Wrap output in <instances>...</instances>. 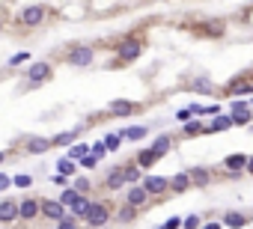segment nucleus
<instances>
[{
	"mask_svg": "<svg viewBox=\"0 0 253 229\" xmlns=\"http://www.w3.org/2000/svg\"><path fill=\"white\" fill-rule=\"evenodd\" d=\"M116 217H119V223H131V220H134V217H137V208H134V206H128V203H125V206H122V208H119V214H116Z\"/></svg>",
	"mask_w": 253,
	"mask_h": 229,
	"instance_id": "30",
	"label": "nucleus"
},
{
	"mask_svg": "<svg viewBox=\"0 0 253 229\" xmlns=\"http://www.w3.org/2000/svg\"><path fill=\"white\" fill-rule=\"evenodd\" d=\"M155 161H161V158L155 155V149H152V146H146V149H140V152H137V164H140L143 170H149Z\"/></svg>",
	"mask_w": 253,
	"mask_h": 229,
	"instance_id": "19",
	"label": "nucleus"
},
{
	"mask_svg": "<svg viewBox=\"0 0 253 229\" xmlns=\"http://www.w3.org/2000/svg\"><path fill=\"white\" fill-rule=\"evenodd\" d=\"M45 6L42 3H30V6H24L21 12H18V24L21 27H39L42 21H45Z\"/></svg>",
	"mask_w": 253,
	"mask_h": 229,
	"instance_id": "1",
	"label": "nucleus"
},
{
	"mask_svg": "<svg viewBox=\"0 0 253 229\" xmlns=\"http://www.w3.org/2000/svg\"><path fill=\"white\" fill-rule=\"evenodd\" d=\"M48 149H51L48 137H27V146H24V152H30V155H42Z\"/></svg>",
	"mask_w": 253,
	"mask_h": 229,
	"instance_id": "11",
	"label": "nucleus"
},
{
	"mask_svg": "<svg viewBox=\"0 0 253 229\" xmlns=\"http://www.w3.org/2000/svg\"><path fill=\"white\" fill-rule=\"evenodd\" d=\"M104 152H107V146H104V140H98V143H90V155H95L98 161L104 158Z\"/></svg>",
	"mask_w": 253,
	"mask_h": 229,
	"instance_id": "35",
	"label": "nucleus"
},
{
	"mask_svg": "<svg viewBox=\"0 0 253 229\" xmlns=\"http://www.w3.org/2000/svg\"><path fill=\"white\" fill-rule=\"evenodd\" d=\"M221 113V107L218 104H208V107H203V116H218Z\"/></svg>",
	"mask_w": 253,
	"mask_h": 229,
	"instance_id": "42",
	"label": "nucleus"
},
{
	"mask_svg": "<svg viewBox=\"0 0 253 229\" xmlns=\"http://www.w3.org/2000/svg\"><path fill=\"white\" fill-rule=\"evenodd\" d=\"M241 110H250V101H232V113H241Z\"/></svg>",
	"mask_w": 253,
	"mask_h": 229,
	"instance_id": "41",
	"label": "nucleus"
},
{
	"mask_svg": "<svg viewBox=\"0 0 253 229\" xmlns=\"http://www.w3.org/2000/svg\"><path fill=\"white\" fill-rule=\"evenodd\" d=\"M122 176H125V184H140L143 182V167L140 164H128V167H122Z\"/></svg>",
	"mask_w": 253,
	"mask_h": 229,
	"instance_id": "20",
	"label": "nucleus"
},
{
	"mask_svg": "<svg viewBox=\"0 0 253 229\" xmlns=\"http://www.w3.org/2000/svg\"><path fill=\"white\" fill-rule=\"evenodd\" d=\"M200 229H224V223H218V220H211V223H203Z\"/></svg>",
	"mask_w": 253,
	"mask_h": 229,
	"instance_id": "43",
	"label": "nucleus"
},
{
	"mask_svg": "<svg viewBox=\"0 0 253 229\" xmlns=\"http://www.w3.org/2000/svg\"><path fill=\"white\" fill-rule=\"evenodd\" d=\"M140 51H143V42H140V39H125V42H119V48H116L119 60H137Z\"/></svg>",
	"mask_w": 253,
	"mask_h": 229,
	"instance_id": "8",
	"label": "nucleus"
},
{
	"mask_svg": "<svg viewBox=\"0 0 253 229\" xmlns=\"http://www.w3.org/2000/svg\"><path fill=\"white\" fill-rule=\"evenodd\" d=\"M200 226H203L200 214H185L182 217V229H200Z\"/></svg>",
	"mask_w": 253,
	"mask_h": 229,
	"instance_id": "32",
	"label": "nucleus"
},
{
	"mask_svg": "<svg viewBox=\"0 0 253 229\" xmlns=\"http://www.w3.org/2000/svg\"><path fill=\"white\" fill-rule=\"evenodd\" d=\"M221 223H224V226H230V229H244V226L250 223V217H244L241 211H227Z\"/></svg>",
	"mask_w": 253,
	"mask_h": 229,
	"instance_id": "17",
	"label": "nucleus"
},
{
	"mask_svg": "<svg viewBox=\"0 0 253 229\" xmlns=\"http://www.w3.org/2000/svg\"><path fill=\"white\" fill-rule=\"evenodd\" d=\"M57 173L71 179V176L78 173V161H71V158H60V161H57Z\"/></svg>",
	"mask_w": 253,
	"mask_h": 229,
	"instance_id": "26",
	"label": "nucleus"
},
{
	"mask_svg": "<svg viewBox=\"0 0 253 229\" xmlns=\"http://www.w3.org/2000/svg\"><path fill=\"white\" fill-rule=\"evenodd\" d=\"M140 184L146 187L149 197H158V194H167V190H170V179H164V176H143Z\"/></svg>",
	"mask_w": 253,
	"mask_h": 229,
	"instance_id": "5",
	"label": "nucleus"
},
{
	"mask_svg": "<svg viewBox=\"0 0 253 229\" xmlns=\"http://www.w3.org/2000/svg\"><path fill=\"white\" fill-rule=\"evenodd\" d=\"M57 229H78V220H75V217H71V214H69V217H63V220H57Z\"/></svg>",
	"mask_w": 253,
	"mask_h": 229,
	"instance_id": "37",
	"label": "nucleus"
},
{
	"mask_svg": "<svg viewBox=\"0 0 253 229\" xmlns=\"http://www.w3.org/2000/svg\"><path fill=\"white\" fill-rule=\"evenodd\" d=\"M122 143H125L122 131H111V134L104 137V146H107V152H119V149H122Z\"/></svg>",
	"mask_w": 253,
	"mask_h": 229,
	"instance_id": "25",
	"label": "nucleus"
},
{
	"mask_svg": "<svg viewBox=\"0 0 253 229\" xmlns=\"http://www.w3.org/2000/svg\"><path fill=\"white\" fill-rule=\"evenodd\" d=\"M111 190H119V187H125V176H122V167H116V170H111L107 173V182H104Z\"/></svg>",
	"mask_w": 253,
	"mask_h": 229,
	"instance_id": "23",
	"label": "nucleus"
},
{
	"mask_svg": "<svg viewBox=\"0 0 253 229\" xmlns=\"http://www.w3.org/2000/svg\"><path fill=\"white\" fill-rule=\"evenodd\" d=\"M191 90H194V92H203V95H214V84L206 78V74H197V78H191Z\"/></svg>",
	"mask_w": 253,
	"mask_h": 229,
	"instance_id": "18",
	"label": "nucleus"
},
{
	"mask_svg": "<svg viewBox=\"0 0 253 229\" xmlns=\"http://www.w3.org/2000/svg\"><path fill=\"white\" fill-rule=\"evenodd\" d=\"M244 173H250V176H253V158H247V167H244Z\"/></svg>",
	"mask_w": 253,
	"mask_h": 229,
	"instance_id": "44",
	"label": "nucleus"
},
{
	"mask_svg": "<svg viewBox=\"0 0 253 229\" xmlns=\"http://www.w3.org/2000/svg\"><path fill=\"white\" fill-rule=\"evenodd\" d=\"M75 200H78V190L71 187V184H69V187H63V194H60V203H63V206L69 208V206L75 203Z\"/></svg>",
	"mask_w": 253,
	"mask_h": 229,
	"instance_id": "31",
	"label": "nucleus"
},
{
	"mask_svg": "<svg viewBox=\"0 0 253 229\" xmlns=\"http://www.w3.org/2000/svg\"><path fill=\"white\" fill-rule=\"evenodd\" d=\"M188 187H191V176H188V170L176 173V176L170 179V190H173V194H185Z\"/></svg>",
	"mask_w": 253,
	"mask_h": 229,
	"instance_id": "14",
	"label": "nucleus"
},
{
	"mask_svg": "<svg viewBox=\"0 0 253 229\" xmlns=\"http://www.w3.org/2000/svg\"><path fill=\"white\" fill-rule=\"evenodd\" d=\"M12 184H15V187H30V184H33V179H30L27 173H18V176L12 179Z\"/></svg>",
	"mask_w": 253,
	"mask_h": 229,
	"instance_id": "36",
	"label": "nucleus"
},
{
	"mask_svg": "<svg viewBox=\"0 0 253 229\" xmlns=\"http://www.w3.org/2000/svg\"><path fill=\"white\" fill-rule=\"evenodd\" d=\"M188 176H191V187H194V184H197V187H206V184L211 182V173H208L206 167H191Z\"/></svg>",
	"mask_w": 253,
	"mask_h": 229,
	"instance_id": "16",
	"label": "nucleus"
},
{
	"mask_svg": "<svg viewBox=\"0 0 253 229\" xmlns=\"http://www.w3.org/2000/svg\"><path fill=\"white\" fill-rule=\"evenodd\" d=\"M84 155H90V143H71V149H69V155L66 158H71V161H81Z\"/></svg>",
	"mask_w": 253,
	"mask_h": 229,
	"instance_id": "27",
	"label": "nucleus"
},
{
	"mask_svg": "<svg viewBox=\"0 0 253 229\" xmlns=\"http://www.w3.org/2000/svg\"><path fill=\"white\" fill-rule=\"evenodd\" d=\"M39 214L48 217V220H63V217H69V208L60 200H42L39 203Z\"/></svg>",
	"mask_w": 253,
	"mask_h": 229,
	"instance_id": "4",
	"label": "nucleus"
},
{
	"mask_svg": "<svg viewBox=\"0 0 253 229\" xmlns=\"http://www.w3.org/2000/svg\"><path fill=\"white\" fill-rule=\"evenodd\" d=\"M227 128H232V116H214V122H208L206 125V134H214V131H227Z\"/></svg>",
	"mask_w": 253,
	"mask_h": 229,
	"instance_id": "21",
	"label": "nucleus"
},
{
	"mask_svg": "<svg viewBox=\"0 0 253 229\" xmlns=\"http://www.w3.org/2000/svg\"><path fill=\"white\" fill-rule=\"evenodd\" d=\"M71 187H75V190H78V194H87V190H90L92 184H90V179H84V176H78V179H71Z\"/></svg>",
	"mask_w": 253,
	"mask_h": 229,
	"instance_id": "34",
	"label": "nucleus"
},
{
	"mask_svg": "<svg viewBox=\"0 0 253 229\" xmlns=\"http://www.w3.org/2000/svg\"><path fill=\"white\" fill-rule=\"evenodd\" d=\"M146 134H149V128H146V125H131V128H125V131H122V137H125V140H143Z\"/></svg>",
	"mask_w": 253,
	"mask_h": 229,
	"instance_id": "29",
	"label": "nucleus"
},
{
	"mask_svg": "<svg viewBox=\"0 0 253 229\" xmlns=\"http://www.w3.org/2000/svg\"><path fill=\"white\" fill-rule=\"evenodd\" d=\"M107 110H111V113H119V116H131V113H137V104L119 98V101H111V104H107Z\"/></svg>",
	"mask_w": 253,
	"mask_h": 229,
	"instance_id": "15",
	"label": "nucleus"
},
{
	"mask_svg": "<svg viewBox=\"0 0 253 229\" xmlns=\"http://www.w3.org/2000/svg\"><path fill=\"white\" fill-rule=\"evenodd\" d=\"M30 60V51H18L15 57H9V66H21V63H27Z\"/></svg>",
	"mask_w": 253,
	"mask_h": 229,
	"instance_id": "38",
	"label": "nucleus"
},
{
	"mask_svg": "<svg viewBox=\"0 0 253 229\" xmlns=\"http://www.w3.org/2000/svg\"><path fill=\"white\" fill-rule=\"evenodd\" d=\"M152 149H155V155H158V158H164L167 152L173 149V137H170V134H161V137L152 143Z\"/></svg>",
	"mask_w": 253,
	"mask_h": 229,
	"instance_id": "24",
	"label": "nucleus"
},
{
	"mask_svg": "<svg viewBox=\"0 0 253 229\" xmlns=\"http://www.w3.org/2000/svg\"><path fill=\"white\" fill-rule=\"evenodd\" d=\"M224 167L230 170V176H238V173H244V167H247V155H230V158H224Z\"/></svg>",
	"mask_w": 253,
	"mask_h": 229,
	"instance_id": "12",
	"label": "nucleus"
},
{
	"mask_svg": "<svg viewBox=\"0 0 253 229\" xmlns=\"http://www.w3.org/2000/svg\"><path fill=\"white\" fill-rule=\"evenodd\" d=\"M253 119V110H241V113H232V125H247Z\"/></svg>",
	"mask_w": 253,
	"mask_h": 229,
	"instance_id": "33",
	"label": "nucleus"
},
{
	"mask_svg": "<svg viewBox=\"0 0 253 229\" xmlns=\"http://www.w3.org/2000/svg\"><path fill=\"white\" fill-rule=\"evenodd\" d=\"M12 187V179L6 176V173H0V194H3V190H9Z\"/></svg>",
	"mask_w": 253,
	"mask_h": 229,
	"instance_id": "40",
	"label": "nucleus"
},
{
	"mask_svg": "<svg viewBox=\"0 0 253 229\" xmlns=\"http://www.w3.org/2000/svg\"><path fill=\"white\" fill-rule=\"evenodd\" d=\"M15 220H18V203L0 200V223H15Z\"/></svg>",
	"mask_w": 253,
	"mask_h": 229,
	"instance_id": "9",
	"label": "nucleus"
},
{
	"mask_svg": "<svg viewBox=\"0 0 253 229\" xmlns=\"http://www.w3.org/2000/svg\"><path fill=\"white\" fill-rule=\"evenodd\" d=\"M92 57H95V51L87 48V45H81V48H75V51L66 57V63H69V66H75V69H87V66L92 63Z\"/></svg>",
	"mask_w": 253,
	"mask_h": 229,
	"instance_id": "6",
	"label": "nucleus"
},
{
	"mask_svg": "<svg viewBox=\"0 0 253 229\" xmlns=\"http://www.w3.org/2000/svg\"><path fill=\"white\" fill-rule=\"evenodd\" d=\"M6 161V152H0V164H3Z\"/></svg>",
	"mask_w": 253,
	"mask_h": 229,
	"instance_id": "45",
	"label": "nucleus"
},
{
	"mask_svg": "<svg viewBox=\"0 0 253 229\" xmlns=\"http://www.w3.org/2000/svg\"><path fill=\"white\" fill-rule=\"evenodd\" d=\"M84 220H87L92 229H101V226H107V220H111V208H107L104 203H92Z\"/></svg>",
	"mask_w": 253,
	"mask_h": 229,
	"instance_id": "3",
	"label": "nucleus"
},
{
	"mask_svg": "<svg viewBox=\"0 0 253 229\" xmlns=\"http://www.w3.org/2000/svg\"><path fill=\"white\" fill-rule=\"evenodd\" d=\"M182 134H185V137L206 134V125H203V122H197V119H191V122H182Z\"/></svg>",
	"mask_w": 253,
	"mask_h": 229,
	"instance_id": "28",
	"label": "nucleus"
},
{
	"mask_svg": "<svg viewBox=\"0 0 253 229\" xmlns=\"http://www.w3.org/2000/svg\"><path fill=\"white\" fill-rule=\"evenodd\" d=\"M18 217L36 220V217H39V200H24V203H18Z\"/></svg>",
	"mask_w": 253,
	"mask_h": 229,
	"instance_id": "13",
	"label": "nucleus"
},
{
	"mask_svg": "<svg viewBox=\"0 0 253 229\" xmlns=\"http://www.w3.org/2000/svg\"><path fill=\"white\" fill-rule=\"evenodd\" d=\"M78 134H81V128H71V131H63V134L51 137V146H69V143H75V140H78Z\"/></svg>",
	"mask_w": 253,
	"mask_h": 229,
	"instance_id": "22",
	"label": "nucleus"
},
{
	"mask_svg": "<svg viewBox=\"0 0 253 229\" xmlns=\"http://www.w3.org/2000/svg\"><path fill=\"white\" fill-rule=\"evenodd\" d=\"M125 203H128V206H134V208H143V206L149 203L146 187H143V184H131V187H128V194H125Z\"/></svg>",
	"mask_w": 253,
	"mask_h": 229,
	"instance_id": "7",
	"label": "nucleus"
},
{
	"mask_svg": "<svg viewBox=\"0 0 253 229\" xmlns=\"http://www.w3.org/2000/svg\"><path fill=\"white\" fill-rule=\"evenodd\" d=\"M51 74H54V66L51 63H33L30 69H27V78H30V87H39V84H45V81H51Z\"/></svg>",
	"mask_w": 253,
	"mask_h": 229,
	"instance_id": "2",
	"label": "nucleus"
},
{
	"mask_svg": "<svg viewBox=\"0 0 253 229\" xmlns=\"http://www.w3.org/2000/svg\"><path fill=\"white\" fill-rule=\"evenodd\" d=\"M90 206H92V203H90L84 194H78V200L69 206V214L75 217V220H84V217H87V211H90Z\"/></svg>",
	"mask_w": 253,
	"mask_h": 229,
	"instance_id": "10",
	"label": "nucleus"
},
{
	"mask_svg": "<svg viewBox=\"0 0 253 229\" xmlns=\"http://www.w3.org/2000/svg\"><path fill=\"white\" fill-rule=\"evenodd\" d=\"M78 164H81V167H98V158H95V155H84Z\"/></svg>",
	"mask_w": 253,
	"mask_h": 229,
	"instance_id": "39",
	"label": "nucleus"
},
{
	"mask_svg": "<svg viewBox=\"0 0 253 229\" xmlns=\"http://www.w3.org/2000/svg\"><path fill=\"white\" fill-rule=\"evenodd\" d=\"M250 110H253V98H250Z\"/></svg>",
	"mask_w": 253,
	"mask_h": 229,
	"instance_id": "46",
	"label": "nucleus"
}]
</instances>
